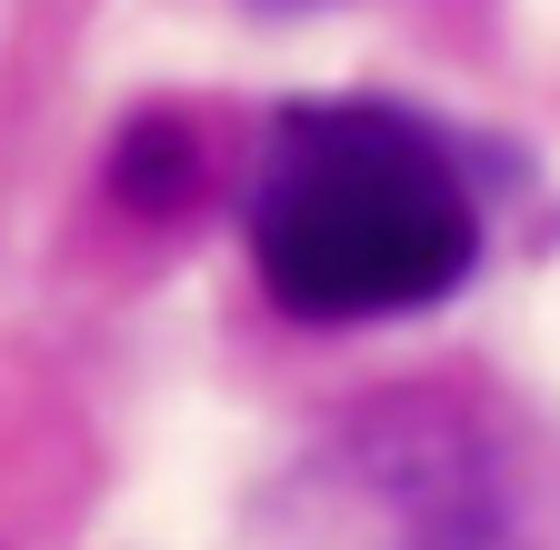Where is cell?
I'll list each match as a JSON object with an SVG mask.
<instances>
[{
	"label": "cell",
	"instance_id": "1",
	"mask_svg": "<svg viewBox=\"0 0 560 550\" xmlns=\"http://www.w3.org/2000/svg\"><path fill=\"white\" fill-rule=\"evenodd\" d=\"M250 260L291 320L431 311L480 260V200L451 141L381 101L280 110L250 171Z\"/></svg>",
	"mask_w": 560,
	"mask_h": 550
},
{
	"label": "cell",
	"instance_id": "2",
	"mask_svg": "<svg viewBox=\"0 0 560 550\" xmlns=\"http://www.w3.org/2000/svg\"><path fill=\"white\" fill-rule=\"evenodd\" d=\"M311 550H540L511 470L480 450V431L400 421L320 470Z\"/></svg>",
	"mask_w": 560,
	"mask_h": 550
},
{
	"label": "cell",
	"instance_id": "3",
	"mask_svg": "<svg viewBox=\"0 0 560 550\" xmlns=\"http://www.w3.org/2000/svg\"><path fill=\"white\" fill-rule=\"evenodd\" d=\"M180 180H190V130L180 120H140L120 141V200H161Z\"/></svg>",
	"mask_w": 560,
	"mask_h": 550
}]
</instances>
